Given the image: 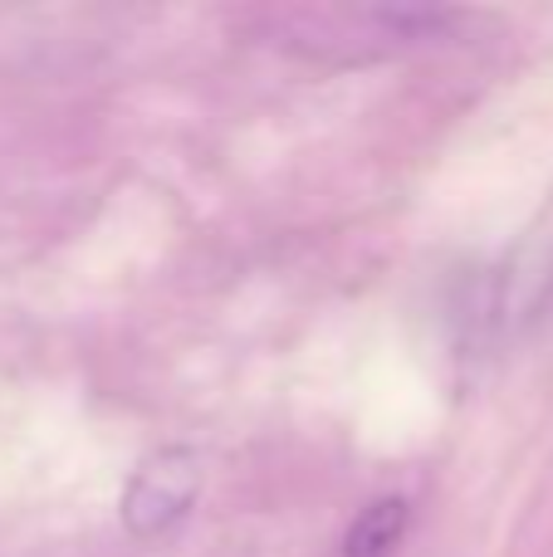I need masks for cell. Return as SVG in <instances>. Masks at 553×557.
Masks as SVG:
<instances>
[{
	"instance_id": "2",
	"label": "cell",
	"mask_w": 553,
	"mask_h": 557,
	"mask_svg": "<svg viewBox=\"0 0 553 557\" xmlns=\"http://www.w3.org/2000/svg\"><path fill=\"white\" fill-rule=\"evenodd\" d=\"M407 499H378L348 523V539H343V557H392L407 539Z\"/></svg>"
},
{
	"instance_id": "1",
	"label": "cell",
	"mask_w": 553,
	"mask_h": 557,
	"mask_svg": "<svg viewBox=\"0 0 553 557\" xmlns=\"http://www.w3.org/2000/svg\"><path fill=\"white\" fill-rule=\"evenodd\" d=\"M201 494V460L196 450H162L133 474L123 494V523L137 533V539H152V533L172 529L186 509Z\"/></svg>"
}]
</instances>
